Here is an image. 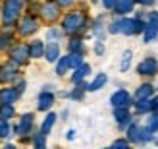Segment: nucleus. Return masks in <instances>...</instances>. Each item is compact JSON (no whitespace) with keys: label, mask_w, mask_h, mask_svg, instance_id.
<instances>
[{"label":"nucleus","mask_w":158,"mask_h":149,"mask_svg":"<svg viewBox=\"0 0 158 149\" xmlns=\"http://www.w3.org/2000/svg\"><path fill=\"white\" fill-rule=\"evenodd\" d=\"M62 35H64V31H62V29H56V27H50L48 31H46V37H48V41H50V43L60 41Z\"/></svg>","instance_id":"c756f323"},{"label":"nucleus","mask_w":158,"mask_h":149,"mask_svg":"<svg viewBox=\"0 0 158 149\" xmlns=\"http://www.w3.org/2000/svg\"><path fill=\"white\" fill-rule=\"evenodd\" d=\"M110 149H129V142H127V139H116L114 145Z\"/></svg>","instance_id":"f704fd0d"},{"label":"nucleus","mask_w":158,"mask_h":149,"mask_svg":"<svg viewBox=\"0 0 158 149\" xmlns=\"http://www.w3.org/2000/svg\"><path fill=\"white\" fill-rule=\"evenodd\" d=\"M156 72H158V60L152 56H147L137 66V74H141V76H154Z\"/></svg>","instance_id":"9d476101"},{"label":"nucleus","mask_w":158,"mask_h":149,"mask_svg":"<svg viewBox=\"0 0 158 149\" xmlns=\"http://www.w3.org/2000/svg\"><path fill=\"white\" fill-rule=\"evenodd\" d=\"M41 18H43L46 23H54V21L60 18V6L54 4V2L43 4V8H41Z\"/></svg>","instance_id":"0eeeda50"},{"label":"nucleus","mask_w":158,"mask_h":149,"mask_svg":"<svg viewBox=\"0 0 158 149\" xmlns=\"http://www.w3.org/2000/svg\"><path fill=\"white\" fill-rule=\"evenodd\" d=\"M66 138L72 142V139H75V130H69V132H66Z\"/></svg>","instance_id":"79ce46f5"},{"label":"nucleus","mask_w":158,"mask_h":149,"mask_svg":"<svg viewBox=\"0 0 158 149\" xmlns=\"http://www.w3.org/2000/svg\"><path fill=\"white\" fill-rule=\"evenodd\" d=\"M110 103L114 108H127L131 105V95L127 89H118L112 97H110Z\"/></svg>","instance_id":"423d86ee"},{"label":"nucleus","mask_w":158,"mask_h":149,"mask_svg":"<svg viewBox=\"0 0 158 149\" xmlns=\"http://www.w3.org/2000/svg\"><path fill=\"white\" fill-rule=\"evenodd\" d=\"M85 25H87V15H85V12H79V10L66 14L64 20H62V31H64V33L73 35L77 31H81Z\"/></svg>","instance_id":"f257e3e1"},{"label":"nucleus","mask_w":158,"mask_h":149,"mask_svg":"<svg viewBox=\"0 0 158 149\" xmlns=\"http://www.w3.org/2000/svg\"><path fill=\"white\" fill-rule=\"evenodd\" d=\"M156 143H158V139H156Z\"/></svg>","instance_id":"c03bdc74"},{"label":"nucleus","mask_w":158,"mask_h":149,"mask_svg":"<svg viewBox=\"0 0 158 149\" xmlns=\"http://www.w3.org/2000/svg\"><path fill=\"white\" fill-rule=\"evenodd\" d=\"M116 2H118V0H102V4H104L106 8H114Z\"/></svg>","instance_id":"a19ab883"},{"label":"nucleus","mask_w":158,"mask_h":149,"mask_svg":"<svg viewBox=\"0 0 158 149\" xmlns=\"http://www.w3.org/2000/svg\"><path fill=\"white\" fill-rule=\"evenodd\" d=\"M152 95H154V87L151 83H143V85H139L137 91H135V101H147Z\"/></svg>","instance_id":"ddd939ff"},{"label":"nucleus","mask_w":158,"mask_h":149,"mask_svg":"<svg viewBox=\"0 0 158 149\" xmlns=\"http://www.w3.org/2000/svg\"><path fill=\"white\" fill-rule=\"evenodd\" d=\"M68 60H69V68H79L83 64V54H73L69 52L68 54Z\"/></svg>","instance_id":"7c9ffc66"},{"label":"nucleus","mask_w":158,"mask_h":149,"mask_svg":"<svg viewBox=\"0 0 158 149\" xmlns=\"http://www.w3.org/2000/svg\"><path fill=\"white\" fill-rule=\"evenodd\" d=\"M21 97V91L15 87H2L0 89V105H14Z\"/></svg>","instance_id":"1a4fd4ad"},{"label":"nucleus","mask_w":158,"mask_h":149,"mask_svg":"<svg viewBox=\"0 0 158 149\" xmlns=\"http://www.w3.org/2000/svg\"><path fill=\"white\" fill-rule=\"evenodd\" d=\"M44 56L48 62H56L60 58V45L58 43H48L44 45Z\"/></svg>","instance_id":"dca6fc26"},{"label":"nucleus","mask_w":158,"mask_h":149,"mask_svg":"<svg viewBox=\"0 0 158 149\" xmlns=\"http://www.w3.org/2000/svg\"><path fill=\"white\" fill-rule=\"evenodd\" d=\"M131 58H133V52H131V50H125L123 56H122V64H120V70H122V72H127V70H129Z\"/></svg>","instance_id":"c85d7f7f"},{"label":"nucleus","mask_w":158,"mask_h":149,"mask_svg":"<svg viewBox=\"0 0 158 149\" xmlns=\"http://www.w3.org/2000/svg\"><path fill=\"white\" fill-rule=\"evenodd\" d=\"M69 52H73V54H83L85 52V46H83V41L81 39H77V37H73L72 41H69Z\"/></svg>","instance_id":"393cba45"},{"label":"nucleus","mask_w":158,"mask_h":149,"mask_svg":"<svg viewBox=\"0 0 158 149\" xmlns=\"http://www.w3.org/2000/svg\"><path fill=\"white\" fill-rule=\"evenodd\" d=\"M151 111L158 114V97H151Z\"/></svg>","instance_id":"e433bc0d"},{"label":"nucleus","mask_w":158,"mask_h":149,"mask_svg":"<svg viewBox=\"0 0 158 149\" xmlns=\"http://www.w3.org/2000/svg\"><path fill=\"white\" fill-rule=\"evenodd\" d=\"M56 118H58V116L54 114V112H48V114H46V118H44L43 124H41V134L48 136V132L54 128V124H56Z\"/></svg>","instance_id":"412c9836"},{"label":"nucleus","mask_w":158,"mask_h":149,"mask_svg":"<svg viewBox=\"0 0 158 149\" xmlns=\"http://www.w3.org/2000/svg\"><path fill=\"white\" fill-rule=\"evenodd\" d=\"M48 87H50V85H46V89L41 91V95L37 97V108H39V111H48V108L54 105V99H56V97H54V93Z\"/></svg>","instance_id":"9b49d317"},{"label":"nucleus","mask_w":158,"mask_h":149,"mask_svg":"<svg viewBox=\"0 0 158 149\" xmlns=\"http://www.w3.org/2000/svg\"><path fill=\"white\" fill-rule=\"evenodd\" d=\"M114 118L120 124V128H125L131 122V114H129L127 108H114Z\"/></svg>","instance_id":"2eb2a0df"},{"label":"nucleus","mask_w":158,"mask_h":149,"mask_svg":"<svg viewBox=\"0 0 158 149\" xmlns=\"http://www.w3.org/2000/svg\"><path fill=\"white\" fill-rule=\"evenodd\" d=\"M8 31H12V29L4 27V29H2V33H0V52L8 50V49L12 46V37H8Z\"/></svg>","instance_id":"b1692460"},{"label":"nucleus","mask_w":158,"mask_h":149,"mask_svg":"<svg viewBox=\"0 0 158 149\" xmlns=\"http://www.w3.org/2000/svg\"><path fill=\"white\" fill-rule=\"evenodd\" d=\"M14 116H15V107L14 105H0V118L2 120L10 122V118H14Z\"/></svg>","instance_id":"5701e85b"},{"label":"nucleus","mask_w":158,"mask_h":149,"mask_svg":"<svg viewBox=\"0 0 158 149\" xmlns=\"http://www.w3.org/2000/svg\"><path fill=\"white\" fill-rule=\"evenodd\" d=\"M18 66H14L12 62L10 64H2L0 66V83H8V81H14L18 80Z\"/></svg>","instance_id":"f8f14e48"},{"label":"nucleus","mask_w":158,"mask_h":149,"mask_svg":"<svg viewBox=\"0 0 158 149\" xmlns=\"http://www.w3.org/2000/svg\"><path fill=\"white\" fill-rule=\"evenodd\" d=\"M135 111H137L139 114L148 112V111H151V99H147V101H137V103H135Z\"/></svg>","instance_id":"2f4dec72"},{"label":"nucleus","mask_w":158,"mask_h":149,"mask_svg":"<svg viewBox=\"0 0 158 149\" xmlns=\"http://www.w3.org/2000/svg\"><path fill=\"white\" fill-rule=\"evenodd\" d=\"M27 49H29V58H41L44 56V43L43 41H31L27 45Z\"/></svg>","instance_id":"4468645a"},{"label":"nucleus","mask_w":158,"mask_h":149,"mask_svg":"<svg viewBox=\"0 0 158 149\" xmlns=\"http://www.w3.org/2000/svg\"><path fill=\"white\" fill-rule=\"evenodd\" d=\"M56 62H58V64H56V74L58 76H64L68 70H69V60H68V56H60Z\"/></svg>","instance_id":"a878e982"},{"label":"nucleus","mask_w":158,"mask_h":149,"mask_svg":"<svg viewBox=\"0 0 158 149\" xmlns=\"http://www.w3.org/2000/svg\"><path fill=\"white\" fill-rule=\"evenodd\" d=\"M35 149H46V136L41 132L35 136Z\"/></svg>","instance_id":"72a5a7b5"},{"label":"nucleus","mask_w":158,"mask_h":149,"mask_svg":"<svg viewBox=\"0 0 158 149\" xmlns=\"http://www.w3.org/2000/svg\"><path fill=\"white\" fill-rule=\"evenodd\" d=\"M2 149H15V145H10V143H8V145H4Z\"/></svg>","instance_id":"37998d69"},{"label":"nucleus","mask_w":158,"mask_h":149,"mask_svg":"<svg viewBox=\"0 0 158 149\" xmlns=\"http://www.w3.org/2000/svg\"><path fill=\"white\" fill-rule=\"evenodd\" d=\"M10 136H12V126H10V122L0 118V139H8Z\"/></svg>","instance_id":"bb28decb"},{"label":"nucleus","mask_w":158,"mask_h":149,"mask_svg":"<svg viewBox=\"0 0 158 149\" xmlns=\"http://www.w3.org/2000/svg\"><path fill=\"white\" fill-rule=\"evenodd\" d=\"M94 52H97V54L104 52V45H102V41H97V45H94Z\"/></svg>","instance_id":"4c0bfd02"},{"label":"nucleus","mask_w":158,"mask_h":149,"mask_svg":"<svg viewBox=\"0 0 158 149\" xmlns=\"http://www.w3.org/2000/svg\"><path fill=\"white\" fill-rule=\"evenodd\" d=\"M19 35L23 37H29V35H33L37 33V29H39V21L33 18V15H25L23 20H19Z\"/></svg>","instance_id":"6e6552de"},{"label":"nucleus","mask_w":158,"mask_h":149,"mask_svg":"<svg viewBox=\"0 0 158 149\" xmlns=\"http://www.w3.org/2000/svg\"><path fill=\"white\" fill-rule=\"evenodd\" d=\"M133 6H135L133 0H118V2L114 4V12L118 15H125V14H129L133 10Z\"/></svg>","instance_id":"f3484780"},{"label":"nucleus","mask_w":158,"mask_h":149,"mask_svg":"<svg viewBox=\"0 0 158 149\" xmlns=\"http://www.w3.org/2000/svg\"><path fill=\"white\" fill-rule=\"evenodd\" d=\"M23 0H6L2 6V23L4 25H14L21 15Z\"/></svg>","instance_id":"f03ea898"},{"label":"nucleus","mask_w":158,"mask_h":149,"mask_svg":"<svg viewBox=\"0 0 158 149\" xmlns=\"http://www.w3.org/2000/svg\"><path fill=\"white\" fill-rule=\"evenodd\" d=\"M133 2H137V4H143V6H152L156 0H133Z\"/></svg>","instance_id":"58836bf2"},{"label":"nucleus","mask_w":158,"mask_h":149,"mask_svg":"<svg viewBox=\"0 0 158 149\" xmlns=\"http://www.w3.org/2000/svg\"><path fill=\"white\" fill-rule=\"evenodd\" d=\"M145 128L151 132V134H156V132H158V114H152L151 118L147 120V126Z\"/></svg>","instance_id":"473e14b6"},{"label":"nucleus","mask_w":158,"mask_h":149,"mask_svg":"<svg viewBox=\"0 0 158 149\" xmlns=\"http://www.w3.org/2000/svg\"><path fill=\"white\" fill-rule=\"evenodd\" d=\"M73 2H75V0H56L58 6H72Z\"/></svg>","instance_id":"ea45409f"},{"label":"nucleus","mask_w":158,"mask_h":149,"mask_svg":"<svg viewBox=\"0 0 158 149\" xmlns=\"http://www.w3.org/2000/svg\"><path fill=\"white\" fill-rule=\"evenodd\" d=\"M8 56H10V62H12L14 66L27 64V62H29V49H27V45L18 43V45L10 46V50H8Z\"/></svg>","instance_id":"20e7f679"},{"label":"nucleus","mask_w":158,"mask_h":149,"mask_svg":"<svg viewBox=\"0 0 158 149\" xmlns=\"http://www.w3.org/2000/svg\"><path fill=\"white\" fill-rule=\"evenodd\" d=\"M85 91H87V83H77V87H73V91L68 93V95L72 97V99H75V101H79L85 95Z\"/></svg>","instance_id":"cd10ccee"},{"label":"nucleus","mask_w":158,"mask_h":149,"mask_svg":"<svg viewBox=\"0 0 158 149\" xmlns=\"http://www.w3.org/2000/svg\"><path fill=\"white\" fill-rule=\"evenodd\" d=\"M106 81H108V76H106V74L94 76V80H93L91 83H87V91H98V89H102V87L106 85Z\"/></svg>","instance_id":"aec40b11"},{"label":"nucleus","mask_w":158,"mask_h":149,"mask_svg":"<svg viewBox=\"0 0 158 149\" xmlns=\"http://www.w3.org/2000/svg\"><path fill=\"white\" fill-rule=\"evenodd\" d=\"M33 124H35V116L27 112V114H23L19 122H18V126H14V134H18V136H27L31 130H33Z\"/></svg>","instance_id":"39448f33"},{"label":"nucleus","mask_w":158,"mask_h":149,"mask_svg":"<svg viewBox=\"0 0 158 149\" xmlns=\"http://www.w3.org/2000/svg\"><path fill=\"white\" fill-rule=\"evenodd\" d=\"M143 35H145V43H152L154 39L158 37V27L156 25H151V23H145Z\"/></svg>","instance_id":"4be33fe9"},{"label":"nucleus","mask_w":158,"mask_h":149,"mask_svg":"<svg viewBox=\"0 0 158 149\" xmlns=\"http://www.w3.org/2000/svg\"><path fill=\"white\" fill-rule=\"evenodd\" d=\"M127 139L133 143H141L143 142V128L139 124H131L129 130H127Z\"/></svg>","instance_id":"a211bd4d"},{"label":"nucleus","mask_w":158,"mask_h":149,"mask_svg":"<svg viewBox=\"0 0 158 149\" xmlns=\"http://www.w3.org/2000/svg\"><path fill=\"white\" fill-rule=\"evenodd\" d=\"M145 31V21L139 18H122L120 20V33L123 35H139Z\"/></svg>","instance_id":"7ed1b4c3"},{"label":"nucleus","mask_w":158,"mask_h":149,"mask_svg":"<svg viewBox=\"0 0 158 149\" xmlns=\"http://www.w3.org/2000/svg\"><path fill=\"white\" fill-rule=\"evenodd\" d=\"M147 23H151V25H156V27H158V12H148Z\"/></svg>","instance_id":"c9c22d12"},{"label":"nucleus","mask_w":158,"mask_h":149,"mask_svg":"<svg viewBox=\"0 0 158 149\" xmlns=\"http://www.w3.org/2000/svg\"><path fill=\"white\" fill-rule=\"evenodd\" d=\"M89 74H91V66H89V64H81L79 68H75V74L72 76V81H73L75 85H77V83H83V80H85Z\"/></svg>","instance_id":"6ab92c4d"}]
</instances>
